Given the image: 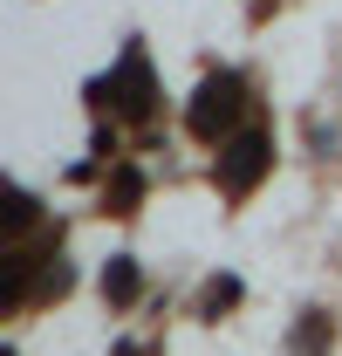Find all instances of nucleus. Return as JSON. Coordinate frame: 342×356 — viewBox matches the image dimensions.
I'll return each instance as SVG.
<instances>
[{"instance_id": "1", "label": "nucleus", "mask_w": 342, "mask_h": 356, "mask_svg": "<svg viewBox=\"0 0 342 356\" xmlns=\"http://www.w3.org/2000/svg\"><path fill=\"white\" fill-rule=\"evenodd\" d=\"M233 103H240V83H233V76L206 83V89H199V103H192V131L226 137V131H233V124H226V117H233Z\"/></svg>"}, {"instance_id": "2", "label": "nucleus", "mask_w": 342, "mask_h": 356, "mask_svg": "<svg viewBox=\"0 0 342 356\" xmlns=\"http://www.w3.org/2000/svg\"><path fill=\"white\" fill-rule=\"evenodd\" d=\"M260 165H267V137H260V131H247L233 151H226V178H233V185H254Z\"/></svg>"}, {"instance_id": "3", "label": "nucleus", "mask_w": 342, "mask_h": 356, "mask_svg": "<svg viewBox=\"0 0 342 356\" xmlns=\"http://www.w3.org/2000/svg\"><path fill=\"white\" fill-rule=\"evenodd\" d=\"M103 281H117L110 295H117V302H130V261H117V274H103Z\"/></svg>"}]
</instances>
